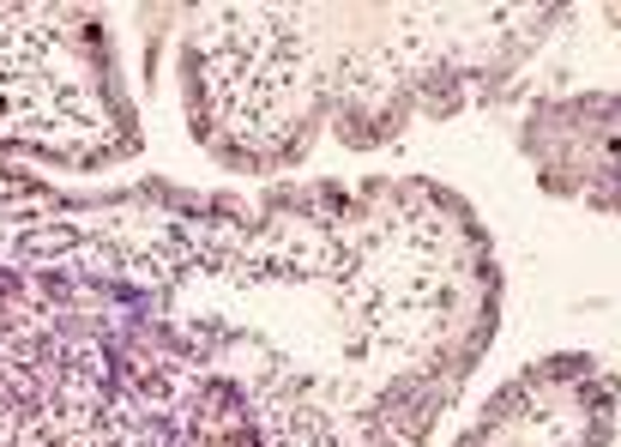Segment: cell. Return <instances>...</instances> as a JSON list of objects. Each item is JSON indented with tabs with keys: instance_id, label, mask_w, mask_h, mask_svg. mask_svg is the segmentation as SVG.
I'll use <instances>...</instances> for the list:
<instances>
[{
	"instance_id": "3957f363",
	"label": "cell",
	"mask_w": 621,
	"mask_h": 447,
	"mask_svg": "<svg viewBox=\"0 0 621 447\" xmlns=\"http://www.w3.org/2000/svg\"><path fill=\"white\" fill-rule=\"evenodd\" d=\"M621 381L598 356L561 351L537 356L489 393L477 424L452 447H610L615 441Z\"/></svg>"
},
{
	"instance_id": "277c9868",
	"label": "cell",
	"mask_w": 621,
	"mask_h": 447,
	"mask_svg": "<svg viewBox=\"0 0 621 447\" xmlns=\"http://www.w3.org/2000/svg\"><path fill=\"white\" fill-rule=\"evenodd\" d=\"M513 146L537 170V188L579 200L586 212H621V92L549 97L520 121Z\"/></svg>"
},
{
	"instance_id": "7a4b0ae2",
	"label": "cell",
	"mask_w": 621,
	"mask_h": 447,
	"mask_svg": "<svg viewBox=\"0 0 621 447\" xmlns=\"http://www.w3.org/2000/svg\"><path fill=\"white\" fill-rule=\"evenodd\" d=\"M561 19L567 7H393L381 43L405 73L417 115L447 121L489 104Z\"/></svg>"
},
{
	"instance_id": "6da1fadb",
	"label": "cell",
	"mask_w": 621,
	"mask_h": 447,
	"mask_svg": "<svg viewBox=\"0 0 621 447\" xmlns=\"http://www.w3.org/2000/svg\"><path fill=\"white\" fill-rule=\"evenodd\" d=\"M314 7H200L181 36V109L205 158L229 170H290L332 121L339 67H326Z\"/></svg>"
}]
</instances>
